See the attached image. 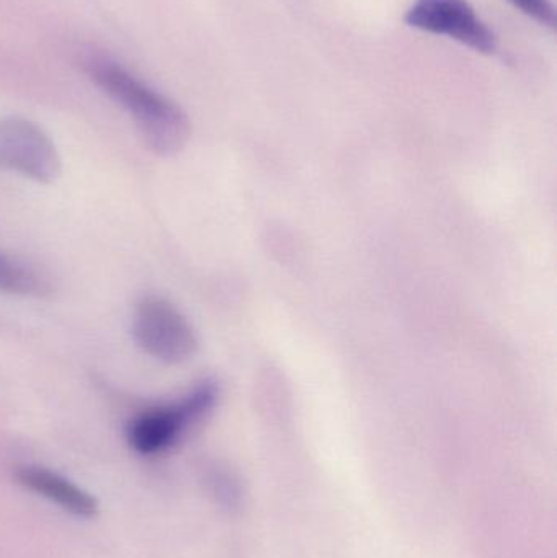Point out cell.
<instances>
[{
	"label": "cell",
	"mask_w": 557,
	"mask_h": 558,
	"mask_svg": "<svg viewBox=\"0 0 557 558\" xmlns=\"http://www.w3.org/2000/svg\"><path fill=\"white\" fill-rule=\"evenodd\" d=\"M88 78L117 101L136 123L147 146L159 156H173L186 146L192 133L189 117L179 104L141 81L130 69L100 51L82 54Z\"/></svg>",
	"instance_id": "6da1fadb"
},
{
	"label": "cell",
	"mask_w": 557,
	"mask_h": 558,
	"mask_svg": "<svg viewBox=\"0 0 557 558\" xmlns=\"http://www.w3.org/2000/svg\"><path fill=\"white\" fill-rule=\"evenodd\" d=\"M218 400V383L202 380L182 399L146 410L131 420L128 442L140 454H159L175 445L186 429L209 415Z\"/></svg>",
	"instance_id": "7a4b0ae2"
},
{
	"label": "cell",
	"mask_w": 557,
	"mask_h": 558,
	"mask_svg": "<svg viewBox=\"0 0 557 558\" xmlns=\"http://www.w3.org/2000/svg\"><path fill=\"white\" fill-rule=\"evenodd\" d=\"M133 337L147 356L160 363H185L198 351V337L189 318L159 295H146L137 302Z\"/></svg>",
	"instance_id": "3957f363"
},
{
	"label": "cell",
	"mask_w": 557,
	"mask_h": 558,
	"mask_svg": "<svg viewBox=\"0 0 557 558\" xmlns=\"http://www.w3.org/2000/svg\"><path fill=\"white\" fill-rule=\"evenodd\" d=\"M0 170L48 185L61 173V157L38 124L22 117H0Z\"/></svg>",
	"instance_id": "277c9868"
},
{
	"label": "cell",
	"mask_w": 557,
	"mask_h": 558,
	"mask_svg": "<svg viewBox=\"0 0 557 558\" xmlns=\"http://www.w3.org/2000/svg\"><path fill=\"white\" fill-rule=\"evenodd\" d=\"M411 28L447 36L481 54L497 51V38L468 0H415L404 16Z\"/></svg>",
	"instance_id": "5b68a950"
},
{
	"label": "cell",
	"mask_w": 557,
	"mask_h": 558,
	"mask_svg": "<svg viewBox=\"0 0 557 558\" xmlns=\"http://www.w3.org/2000/svg\"><path fill=\"white\" fill-rule=\"evenodd\" d=\"M15 478L20 485L48 498L52 504L59 505L62 510L81 518H92L97 514V501L75 487L74 484L55 472L36 465H25L15 472Z\"/></svg>",
	"instance_id": "8992f818"
},
{
	"label": "cell",
	"mask_w": 557,
	"mask_h": 558,
	"mask_svg": "<svg viewBox=\"0 0 557 558\" xmlns=\"http://www.w3.org/2000/svg\"><path fill=\"white\" fill-rule=\"evenodd\" d=\"M48 291L45 279L19 258L0 254V292L16 295H43Z\"/></svg>",
	"instance_id": "52a82bcc"
},
{
	"label": "cell",
	"mask_w": 557,
	"mask_h": 558,
	"mask_svg": "<svg viewBox=\"0 0 557 558\" xmlns=\"http://www.w3.org/2000/svg\"><path fill=\"white\" fill-rule=\"evenodd\" d=\"M507 2L512 3L516 9L535 20L540 25L555 28L556 12L549 0H507Z\"/></svg>",
	"instance_id": "ba28073f"
}]
</instances>
